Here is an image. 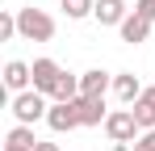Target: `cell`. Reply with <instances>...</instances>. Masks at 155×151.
Returning <instances> with one entry per match:
<instances>
[{
    "instance_id": "cell-1",
    "label": "cell",
    "mask_w": 155,
    "mask_h": 151,
    "mask_svg": "<svg viewBox=\"0 0 155 151\" xmlns=\"http://www.w3.org/2000/svg\"><path fill=\"white\" fill-rule=\"evenodd\" d=\"M17 29H21V38H29V42H51L54 38V17L42 13V8H21L17 13Z\"/></svg>"
},
{
    "instance_id": "cell-2",
    "label": "cell",
    "mask_w": 155,
    "mask_h": 151,
    "mask_svg": "<svg viewBox=\"0 0 155 151\" xmlns=\"http://www.w3.org/2000/svg\"><path fill=\"white\" fill-rule=\"evenodd\" d=\"M46 113H51V105H46V92H38V88H25V92L13 97V118L21 126L38 122V118H46Z\"/></svg>"
},
{
    "instance_id": "cell-3",
    "label": "cell",
    "mask_w": 155,
    "mask_h": 151,
    "mask_svg": "<svg viewBox=\"0 0 155 151\" xmlns=\"http://www.w3.org/2000/svg\"><path fill=\"white\" fill-rule=\"evenodd\" d=\"M105 134H109L113 143H134V139L143 134V126L134 122V113H130V109H113V113L105 118Z\"/></svg>"
},
{
    "instance_id": "cell-4",
    "label": "cell",
    "mask_w": 155,
    "mask_h": 151,
    "mask_svg": "<svg viewBox=\"0 0 155 151\" xmlns=\"http://www.w3.org/2000/svg\"><path fill=\"white\" fill-rule=\"evenodd\" d=\"M71 105H76L80 126H101L105 118H109V113H105V97H76Z\"/></svg>"
},
{
    "instance_id": "cell-5",
    "label": "cell",
    "mask_w": 155,
    "mask_h": 151,
    "mask_svg": "<svg viewBox=\"0 0 155 151\" xmlns=\"http://www.w3.org/2000/svg\"><path fill=\"white\" fill-rule=\"evenodd\" d=\"M29 84H34V67L21 63V59H8L4 63V88L8 92H25Z\"/></svg>"
},
{
    "instance_id": "cell-6",
    "label": "cell",
    "mask_w": 155,
    "mask_h": 151,
    "mask_svg": "<svg viewBox=\"0 0 155 151\" xmlns=\"http://www.w3.org/2000/svg\"><path fill=\"white\" fill-rule=\"evenodd\" d=\"M59 76H63V67H59L54 59H34V88H38V92H51L54 97Z\"/></svg>"
},
{
    "instance_id": "cell-7",
    "label": "cell",
    "mask_w": 155,
    "mask_h": 151,
    "mask_svg": "<svg viewBox=\"0 0 155 151\" xmlns=\"http://www.w3.org/2000/svg\"><path fill=\"white\" fill-rule=\"evenodd\" d=\"M109 88H113V76L101 72V67H92V72L80 76V97H105Z\"/></svg>"
},
{
    "instance_id": "cell-8",
    "label": "cell",
    "mask_w": 155,
    "mask_h": 151,
    "mask_svg": "<svg viewBox=\"0 0 155 151\" xmlns=\"http://www.w3.org/2000/svg\"><path fill=\"white\" fill-rule=\"evenodd\" d=\"M46 122H51V130H54V134H63V130H76V126H80L76 105H71V101H59V105H51Z\"/></svg>"
},
{
    "instance_id": "cell-9",
    "label": "cell",
    "mask_w": 155,
    "mask_h": 151,
    "mask_svg": "<svg viewBox=\"0 0 155 151\" xmlns=\"http://www.w3.org/2000/svg\"><path fill=\"white\" fill-rule=\"evenodd\" d=\"M113 97L122 101V105H134V101L143 97V84H138V76H134V72L113 76Z\"/></svg>"
},
{
    "instance_id": "cell-10",
    "label": "cell",
    "mask_w": 155,
    "mask_h": 151,
    "mask_svg": "<svg viewBox=\"0 0 155 151\" xmlns=\"http://www.w3.org/2000/svg\"><path fill=\"white\" fill-rule=\"evenodd\" d=\"M117 29H122V42L138 46V42H147V34H151V21H147V17H138V13H130V17L117 25Z\"/></svg>"
},
{
    "instance_id": "cell-11",
    "label": "cell",
    "mask_w": 155,
    "mask_h": 151,
    "mask_svg": "<svg viewBox=\"0 0 155 151\" xmlns=\"http://www.w3.org/2000/svg\"><path fill=\"white\" fill-rule=\"evenodd\" d=\"M134 122L143 126V130H155V88H143V97L134 101Z\"/></svg>"
},
{
    "instance_id": "cell-12",
    "label": "cell",
    "mask_w": 155,
    "mask_h": 151,
    "mask_svg": "<svg viewBox=\"0 0 155 151\" xmlns=\"http://www.w3.org/2000/svg\"><path fill=\"white\" fill-rule=\"evenodd\" d=\"M92 17H97L101 25H122L126 21V0H97Z\"/></svg>"
},
{
    "instance_id": "cell-13",
    "label": "cell",
    "mask_w": 155,
    "mask_h": 151,
    "mask_svg": "<svg viewBox=\"0 0 155 151\" xmlns=\"http://www.w3.org/2000/svg\"><path fill=\"white\" fill-rule=\"evenodd\" d=\"M80 97V76H59V84H54V101H76Z\"/></svg>"
},
{
    "instance_id": "cell-14",
    "label": "cell",
    "mask_w": 155,
    "mask_h": 151,
    "mask_svg": "<svg viewBox=\"0 0 155 151\" xmlns=\"http://www.w3.org/2000/svg\"><path fill=\"white\" fill-rule=\"evenodd\" d=\"M97 8V0H63V13L71 17V21H80V17H88Z\"/></svg>"
},
{
    "instance_id": "cell-15",
    "label": "cell",
    "mask_w": 155,
    "mask_h": 151,
    "mask_svg": "<svg viewBox=\"0 0 155 151\" xmlns=\"http://www.w3.org/2000/svg\"><path fill=\"white\" fill-rule=\"evenodd\" d=\"M13 34H21V29H17V17H13V13H0V42H8Z\"/></svg>"
},
{
    "instance_id": "cell-16",
    "label": "cell",
    "mask_w": 155,
    "mask_h": 151,
    "mask_svg": "<svg viewBox=\"0 0 155 151\" xmlns=\"http://www.w3.org/2000/svg\"><path fill=\"white\" fill-rule=\"evenodd\" d=\"M134 151H155V130H143L134 139Z\"/></svg>"
},
{
    "instance_id": "cell-17",
    "label": "cell",
    "mask_w": 155,
    "mask_h": 151,
    "mask_svg": "<svg viewBox=\"0 0 155 151\" xmlns=\"http://www.w3.org/2000/svg\"><path fill=\"white\" fill-rule=\"evenodd\" d=\"M134 13L147 17V21H155V0H134Z\"/></svg>"
},
{
    "instance_id": "cell-18",
    "label": "cell",
    "mask_w": 155,
    "mask_h": 151,
    "mask_svg": "<svg viewBox=\"0 0 155 151\" xmlns=\"http://www.w3.org/2000/svg\"><path fill=\"white\" fill-rule=\"evenodd\" d=\"M34 151H59V143H38Z\"/></svg>"
},
{
    "instance_id": "cell-19",
    "label": "cell",
    "mask_w": 155,
    "mask_h": 151,
    "mask_svg": "<svg viewBox=\"0 0 155 151\" xmlns=\"http://www.w3.org/2000/svg\"><path fill=\"white\" fill-rule=\"evenodd\" d=\"M4 151H34V147H21V143H4Z\"/></svg>"
}]
</instances>
